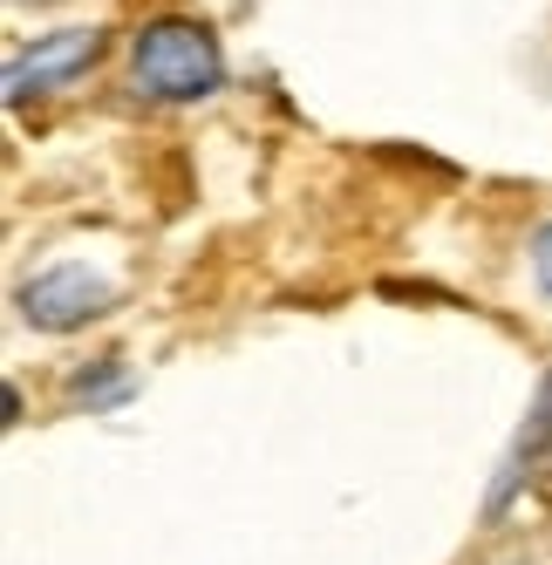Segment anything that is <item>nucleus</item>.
I'll use <instances>...</instances> for the list:
<instances>
[{
    "label": "nucleus",
    "mask_w": 552,
    "mask_h": 565,
    "mask_svg": "<svg viewBox=\"0 0 552 565\" xmlns=\"http://www.w3.org/2000/svg\"><path fill=\"white\" fill-rule=\"evenodd\" d=\"M96 55H103V28H62V34H42L34 49H21V55L8 62V96L21 103V96L62 89V83H75L83 68H96Z\"/></svg>",
    "instance_id": "nucleus-2"
},
{
    "label": "nucleus",
    "mask_w": 552,
    "mask_h": 565,
    "mask_svg": "<svg viewBox=\"0 0 552 565\" xmlns=\"http://www.w3.org/2000/svg\"><path fill=\"white\" fill-rule=\"evenodd\" d=\"M21 300H28V320H42V328H75V320L109 307V287L89 266H62V273H42Z\"/></svg>",
    "instance_id": "nucleus-3"
},
{
    "label": "nucleus",
    "mask_w": 552,
    "mask_h": 565,
    "mask_svg": "<svg viewBox=\"0 0 552 565\" xmlns=\"http://www.w3.org/2000/svg\"><path fill=\"white\" fill-rule=\"evenodd\" d=\"M532 273H539V287L552 294V225L532 232Z\"/></svg>",
    "instance_id": "nucleus-4"
},
{
    "label": "nucleus",
    "mask_w": 552,
    "mask_h": 565,
    "mask_svg": "<svg viewBox=\"0 0 552 565\" xmlns=\"http://www.w3.org/2000/svg\"><path fill=\"white\" fill-rule=\"evenodd\" d=\"M130 83L150 103H205L225 83V49L205 21H150L130 42Z\"/></svg>",
    "instance_id": "nucleus-1"
}]
</instances>
